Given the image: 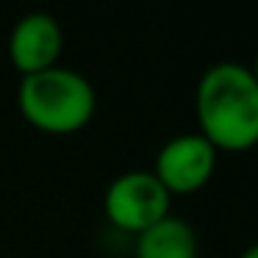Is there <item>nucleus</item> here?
I'll list each match as a JSON object with an SVG mask.
<instances>
[{"mask_svg":"<svg viewBox=\"0 0 258 258\" xmlns=\"http://www.w3.org/2000/svg\"><path fill=\"white\" fill-rule=\"evenodd\" d=\"M239 258H258V241H255V244H250V247H247V250L241 252Z\"/></svg>","mask_w":258,"mask_h":258,"instance_id":"7","label":"nucleus"},{"mask_svg":"<svg viewBox=\"0 0 258 258\" xmlns=\"http://www.w3.org/2000/svg\"><path fill=\"white\" fill-rule=\"evenodd\" d=\"M169 206L172 197L150 169H131L117 175L103 195L106 219L117 230L134 236L169 217Z\"/></svg>","mask_w":258,"mask_h":258,"instance_id":"3","label":"nucleus"},{"mask_svg":"<svg viewBox=\"0 0 258 258\" xmlns=\"http://www.w3.org/2000/svg\"><path fill=\"white\" fill-rule=\"evenodd\" d=\"M197 255H200V241H197L195 228L175 214H169L161 222L142 230L134 244V258H197Z\"/></svg>","mask_w":258,"mask_h":258,"instance_id":"6","label":"nucleus"},{"mask_svg":"<svg viewBox=\"0 0 258 258\" xmlns=\"http://www.w3.org/2000/svg\"><path fill=\"white\" fill-rule=\"evenodd\" d=\"M250 70H252V75H255V81H258V53H255V61H252Z\"/></svg>","mask_w":258,"mask_h":258,"instance_id":"8","label":"nucleus"},{"mask_svg":"<svg viewBox=\"0 0 258 258\" xmlns=\"http://www.w3.org/2000/svg\"><path fill=\"white\" fill-rule=\"evenodd\" d=\"M197 134L217 153L258 147V81L247 64L217 61L195 89Z\"/></svg>","mask_w":258,"mask_h":258,"instance_id":"1","label":"nucleus"},{"mask_svg":"<svg viewBox=\"0 0 258 258\" xmlns=\"http://www.w3.org/2000/svg\"><path fill=\"white\" fill-rule=\"evenodd\" d=\"M219 153L200 134H178L161 145L150 172L169 191V197L197 195L211 183Z\"/></svg>","mask_w":258,"mask_h":258,"instance_id":"4","label":"nucleus"},{"mask_svg":"<svg viewBox=\"0 0 258 258\" xmlns=\"http://www.w3.org/2000/svg\"><path fill=\"white\" fill-rule=\"evenodd\" d=\"M17 106L31 128L50 136H70L92 122L97 92L86 75L67 67H50L20 81Z\"/></svg>","mask_w":258,"mask_h":258,"instance_id":"2","label":"nucleus"},{"mask_svg":"<svg viewBox=\"0 0 258 258\" xmlns=\"http://www.w3.org/2000/svg\"><path fill=\"white\" fill-rule=\"evenodd\" d=\"M61 50L64 31L58 20L45 12H31L20 17L9 34V61L23 78L58 67Z\"/></svg>","mask_w":258,"mask_h":258,"instance_id":"5","label":"nucleus"}]
</instances>
